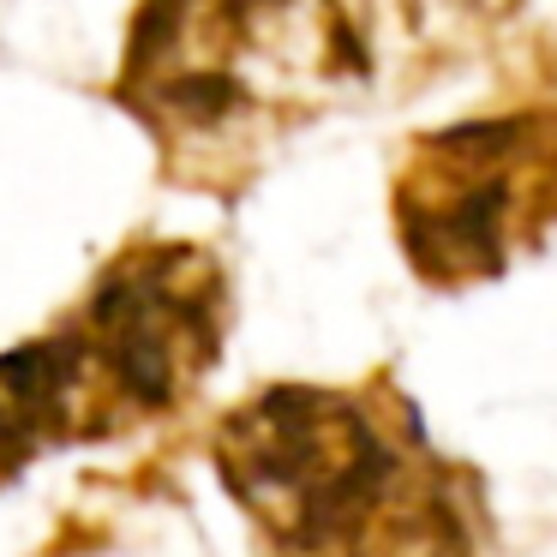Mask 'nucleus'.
Listing matches in <instances>:
<instances>
[{
	"mask_svg": "<svg viewBox=\"0 0 557 557\" xmlns=\"http://www.w3.org/2000/svg\"><path fill=\"white\" fill-rule=\"evenodd\" d=\"M205 449L252 557L497 552L480 468L432 444L389 366L354 384H264L210 420Z\"/></svg>",
	"mask_w": 557,
	"mask_h": 557,
	"instance_id": "1",
	"label": "nucleus"
},
{
	"mask_svg": "<svg viewBox=\"0 0 557 557\" xmlns=\"http://www.w3.org/2000/svg\"><path fill=\"white\" fill-rule=\"evenodd\" d=\"M234 282L198 240H126L61 318L0 348V485L181 420L216 377Z\"/></svg>",
	"mask_w": 557,
	"mask_h": 557,
	"instance_id": "2",
	"label": "nucleus"
},
{
	"mask_svg": "<svg viewBox=\"0 0 557 557\" xmlns=\"http://www.w3.org/2000/svg\"><path fill=\"white\" fill-rule=\"evenodd\" d=\"M366 73V37L342 0H145L114 102L157 138L169 181L240 198Z\"/></svg>",
	"mask_w": 557,
	"mask_h": 557,
	"instance_id": "3",
	"label": "nucleus"
},
{
	"mask_svg": "<svg viewBox=\"0 0 557 557\" xmlns=\"http://www.w3.org/2000/svg\"><path fill=\"white\" fill-rule=\"evenodd\" d=\"M408 270L437 294L485 288L557 240V109H504L413 133L389 174Z\"/></svg>",
	"mask_w": 557,
	"mask_h": 557,
	"instance_id": "4",
	"label": "nucleus"
}]
</instances>
